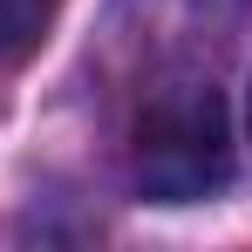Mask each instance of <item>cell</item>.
<instances>
[{
	"label": "cell",
	"mask_w": 252,
	"mask_h": 252,
	"mask_svg": "<svg viewBox=\"0 0 252 252\" xmlns=\"http://www.w3.org/2000/svg\"><path fill=\"white\" fill-rule=\"evenodd\" d=\"M129 170H136V191L157 205H198L211 191H225V177H232L225 95L205 75L157 82L129 129Z\"/></svg>",
	"instance_id": "1"
},
{
	"label": "cell",
	"mask_w": 252,
	"mask_h": 252,
	"mask_svg": "<svg viewBox=\"0 0 252 252\" xmlns=\"http://www.w3.org/2000/svg\"><path fill=\"white\" fill-rule=\"evenodd\" d=\"M62 0H0V62H28L48 41Z\"/></svg>",
	"instance_id": "2"
}]
</instances>
